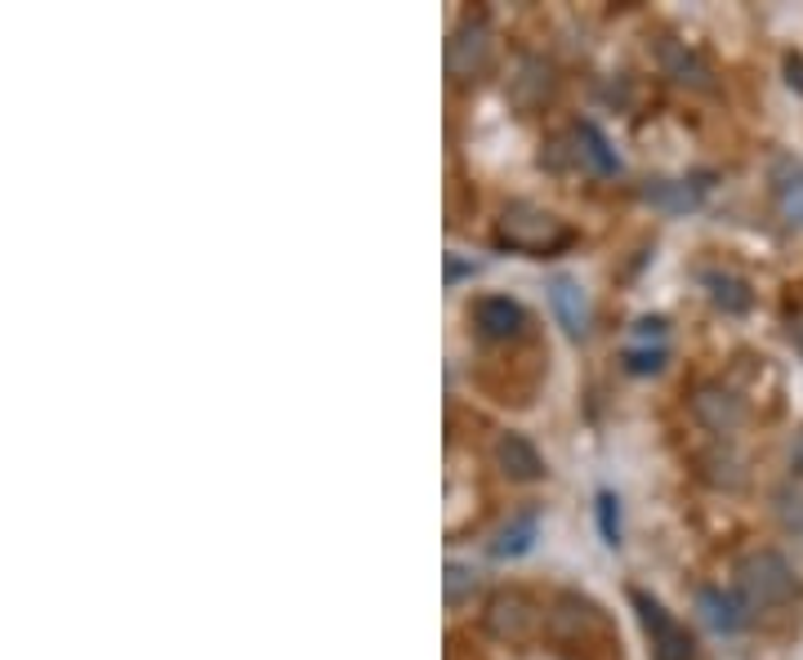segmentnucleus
Masks as SVG:
<instances>
[{
	"instance_id": "1",
	"label": "nucleus",
	"mask_w": 803,
	"mask_h": 660,
	"mask_svg": "<svg viewBox=\"0 0 803 660\" xmlns=\"http://www.w3.org/2000/svg\"><path fill=\"white\" fill-rule=\"evenodd\" d=\"M572 242H576V232L567 228L553 210H540L532 201H513L496 219V246L518 250V255H532V259L558 255V250H567Z\"/></svg>"
},
{
	"instance_id": "2",
	"label": "nucleus",
	"mask_w": 803,
	"mask_h": 660,
	"mask_svg": "<svg viewBox=\"0 0 803 660\" xmlns=\"http://www.w3.org/2000/svg\"><path fill=\"white\" fill-rule=\"evenodd\" d=\"M630 607L652 643V660H701L696 638L688 634V625H679L666 607H660L647 589H630Z\"/></svg>"
},
{
	"instance_id": "3",
	"label": "nucleus",
	"mask_w": 803,
	"mask_h": 660,
	"mask_svg": "<svg viewBox=\"0 0 803 660\" xmlns=\"http://www.w3.org/2000/svg\"><path fill=\"white\" fill-rule=\"evenodd\" d=\"M737 585L745 607H781L794 594V572L781 553L764 549V553H750L737 567Z\"/></svg>"
},
{
	"instance_id": "4",
	"label": "nucleus",
	"mask_w": 803,
	"mask_h": 660,
	"mask_svg": "<svg viewBox=\"0 0 803 660\" xmlns=\"http://www.w3.org/2000/svg\"><path fill=\"white\" fill-rule=\"evenodd\" d=\"M483 625H487V634L500 638V643H527V638L536 634V625H540V611H536V602H532L527 594L504 589V594H496V598L487 602Z\"/></svg>"
},
{
	"instance_id": "5",
	"label": "nucleus",
	"mask_w": 803,
	"mask_h": 660,
	"mask_svg": "<svg viewBox=\"0 0 803 660\" xmlns=\"http://www.w3.org/2000/svg\"><path fill=\"white\" fill-rule=\"evenodd\" d=\"M487 63H491V32H487V23H460L455 32H451V40H447V72H451V81H474V76H483L487 72Z\"/></svg>"
},
{
	"instance_id": "6",
	"label": "nucleus",
	"mask_w": 803,
	"mask_h": 660,
	"mask_svg": "<svg viewBox=\"0 0 803 660\" xmlns=\"http://www.w3.org/2000/svg\"><path fill=\"white\" fill-rule=\"evenodd\" d=\"M469 321H474V330L483 340H513L518 330H523L527 313L509 295H483V300H474V308H469Z\"/></svg>"
},
{
	"instance_id": "7",
	"label": "nucleus",
	"mask_w": 803,
	"mask_h": 660,
	"mask_svg": "<svg viewBox=\"0 0 803 660\" xmlns=\"http://www.w3.org/2000/svg\"><path fill=\"white\" fill-rule=\"evenodd\" d=\"M491 455H496V468L509 482H540L545 478V460L523 433H500Z\"/></svg>"
},
{
	"instance_id": "8",
	"label": "nucleus",
	"mask_w": 803,
	"mask_h": 660,
	"mask_svg": "<svg viewBox=\"0 0 803 660\" xmlns=\"http://www.w3.org/2000/svg\"><path fill=\"white\" fill-rule=\"evenodd\" d=\"M549 304H553L558 326H562L572 340H581L585 330H589V304H585V291L576 286L572 277H553V281H549Z\"/></svg>"
},
{
	"instance_id": "9",
	"label": "nucleus",
	"mask_w": 803,
	"mask_h": 660,
	"mask_svg": "<svg viewBox=\"0 0 803 660\" xmlns=\"http://www.w3.org/2000/svg\"><path fill=\"white\" fill-rule=\"evenodd\" d=\"M553 94V68L545 59H523L518 63V76L509 81V99L523 108V112H536L545 99Z\"/></svg>"
},
{
	"instance_id": "10",
	"label": "nucleus",
	"mask_w": 803,
	"mask_h": 660,
	"mask_svg": "<svg viewBox=\"0 0 803 660\" xmlns=\"http://www.w3.org/2000/svg\"><path fill=\"white\" fill-rule=\"evenodd\" d=\"M692 411H696V419L705 424L710 433H732L737 424H741V402L728 393V389H719V384H710V389H701L696 398H692Z\"/></svg>"
},
{
	"instance_id": "11",
	"label": "nucleus",
	"mask_w": 803,
	"mask_h": 660,
	"mask_svg": "<svg viewBox=\"0 0 803 660\" xmlns=\"http://www.w3.org/2000/svg\"><path fill=\"white\" fill-rule=\"evenodd\" d=\"M536 531H540V513H536V509H523L518 517H509V523L500 527V536L491 540V558H496V562H509V558L532 553Z\"/></svg>"
},
{
	"instance_id": "12",
	"label": "nucleus",
	"mask_w": 803,
	"mask_h": 660,
	"mask_svg": "<svg viewBox=\"0 0 803 660\" xmlns=\"http://www.w3.org/2000/svg\"><path fill=\"white\" fill-rule=\"evenodd\" d=\"M660 68H666L679 85H692V89H710V68H705L696 54H688L679 40H660Z\"/></svg>"
},
{
	"instance_id": "13",
	"label": "nucleus",
	"mask_w": 803,
	"mask_h": 660,
	"mask_svg": "<svg viewBox=\"0 0 803 660\" xmlns=\"http://www.w3.org/2000/svg\"><path fill=\"white\" fill-rule=\"evenodd\" d=\"M696 602H701V611H705V625L719 630V634H737L741 621H745V611H741L745 602L732 598V594H723V589H701Z\"/></svg>"
},
{
	"instance_id": "14",
	"label": "nucleus",
	"mask_w": 803,
	"mask_h": 660,
	"mask_svg": "<svg viewBox=\"0 0 803 660\" xmlns=\"http://www.w3.org/2000/svg\"><path fill=\"white\" fill-rule=\"evenodd\" d=\"M772 183H777V201H781L786 219L803 223V166L794 157H781L772 166Z\"/></svg>"
},
{
	"instance_id": "15",
	"label": "nucleus",
	"mask_w": 803,
	"mask_h": 660,
	"mask_svg": "<svg viewBox=\"0 0 803 660\" xmlns=\"http://www.w3.org/2000/svg\"><path fill=\"white\" fill-rule=\"evenodd\" d=\"M576 144H581L585 161H589L598 174H607V179H611V174H621V157L611 152V144L603 138V130H598L594 121H581V125H576Z\"/></svg>"
},
{
	"instance_id": "16",
	"label": "nucleus",
	"mask_w": 803,
	"mask_h": 660,
	"mask_svg": "<svg viewBox=\"0 0 803 660\" xmlns=\"http://www.w3.org/2000/svg\"><path fill=\"white\" fill-rule=\"evenodd\" d=\"M705 286H710L715 308H723V313H750V304H754V295H750V286H745L741 277H728V272H705Z\"/></svg>"
},
{
	"instance_id": "17",
	"label": "nucleus",
	"mask_w": 803,
	"mask_h": 660,
	"mask_svg": "<svg viewBox=\"0 0 803 660\" xmlns=\"http://www.w3.org/2000/svg\"><path fill=\"white\" fill-rule=\"evenodd\" d=\"M442 594H447V607H464L469 598L478 594V572H474V567H464V562H447Z\"/></svg>"
},
{
	"instance_id": "18",
	"label": "nucleus",
	"mask_w": 803,
	"mask_h": 660,
	"mask_svg": "<svg viewBox=\"0 0 803 660\" xmlns=\"http://www.w3.org/2000/svg\"><path fill=\"white\" fill-rule=\"evenodd\" d=\"M643 197L656 201V206H666V210H692L696 206V187H688V183H652Z\"/></svg>"
},
{
	"instance_id": "19",
	"label": "nucleus",
	"mask_w": 803,
	"mask_h": 660,
	"mask_svg": "<svg viewBox=\"0 0 803 660\" xmlns=\"http://www.w3.org/2000/svg\"><path fill=\"white\" fill-rule=\"evenodd\" d=\"M598 531H603V540L611 549L621 545V504H617V496H611V491H598Z\"/></svg>"
},
{
	"instance_id": "20",
	"label": "nucleus",
	"mask_w": 803,
	"mask_h": 660,
	"mask_svg": "<svg viewBox=\"0 0 803 660\" xmlns=\"http://www.w3.org/2000/svg\"><path fill=\"white\" fill-rule=\"evenodd\" d=\"M660 366H666V349H634V353H625V370L630 375H656Z\"/></svg>"
},
{
	"instance_id": "21",
	"label": "nucleus",
	"mask_w": 803,
	"mask_h": 660,
	"mask_svg": "<svg viewBox=\"0 0 803 660\" xmlns=\"http://www.w3.org/2000/svg\"><path fill=\"white\" fill-rule=\"evenodd\" d=\"M786 81L803 94V54H786Z\"/></svg>"
},
{
	"instance_id": "22",
	"label": "nucleus",
	"mask_w": 803,
	"mask_h": 660,
	"mask_svg": "<svg viewBox=\"0 0 803 660\" xmlns=\"http://www.w3.org/2000/svg\"><path fill=\"white\" fill-rule=\"evenodd\" d=\"M469 272H474V268H469V264H460V259H447V281H451V286H455V281H460V277H469Z\"/></svg>"
},
{
	"instance_id": "23",
	"label": "nucleus",
	"mask_w": 803,
	"mask_h": 660,
	"mask_svg": "<svg viewBox=\"0 0 803 660\" xmlns=\"http://www.w3.org/2000/svg\"><path fill=\"white\" fill-rule=\"evenodd\" d=\"M790 464H794L799 474H803V429L794 433V447H790Z\"/></svg>"
},
{
	"instance_id": "24",
	"label": "nucleus",
	"mask_w": 803,
	"mask_h": 660,
	"mask_svg": "<svg viewBox=\"0 0 803 660\" xmlns=\"http://www.w3.org/2000/svg\"><path fill=\"white\" fill-rule=\"evenodd\" d=\"M790 340L803 349V317H794V321H790Z\"/></svg>"
}]
</instances>
